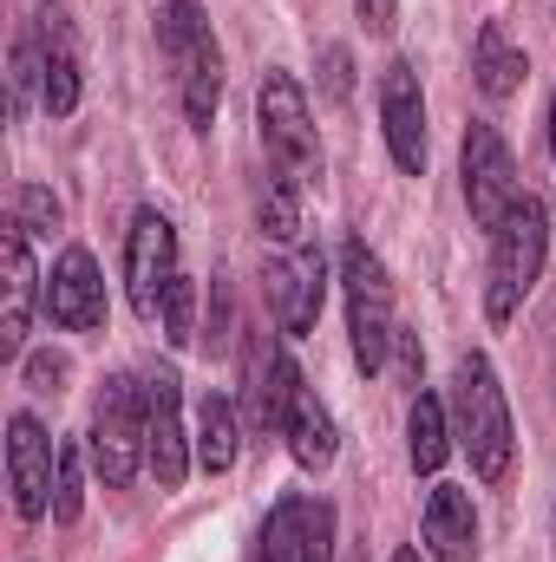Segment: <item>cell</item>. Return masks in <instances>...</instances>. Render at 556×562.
Wrapping results in <instances>:
<instances>
[{"mask_svg":"<svg viewBox=\"0 0 556 562\" xmlns=\"http://www.w3.org/2000/svg\"><path fill=\"white\" fill-rule=\"evenodd\" d=\"M551 386H556V340H551Z\"/></svg>","mask_w":556,"mask_h":562,"instance_id":"836d02e7","label":"cell"},{"mask_svg":"<svg viewBox=\"0 0 556 562\" xmlns=\"http://www.w3.org/2000/svg\"><path fill=\"white\" fill-rule=\"evenodd\" d=\"M380 125H387V150L393 164L419 177L425 170V99H419V72L407 59H393L380 72Z\"/></svg>","mask_w":556,"mask_h":562,"instance_id":"30bf717a","label":"cell"},{"mask_svg":"<svg viewBox=\"0 0 556 562\" xmlns=\"http://www.w3.org/2000/svg\"><path fill=\"white\" fill-rule=\"evenodd\" d=\"M393 353H400V373H407V380H413V386H419V340H413V334H407V327L393 334Z\"/></svg>","mask_w":556,"mask_h":562,"instance_id":"1f68e13d","label":"cell"},{"mask_svg":"<svg viewBox=\"0 0 556 562\" xmlns=\"http://www.w3.org/2000/svg\"><path fill=\"white\" fill-rule=\"evenodd\" d=\"M452 419H458V445H465L471 471H478L485 484H504L518 438H511V406H504V386H498V373H491V360H485V353H465V360H458Z\"/></svg>","mask_w":556,"mask_h":562,"instance_id":"6da1fadb","label":"cell"},{"mask_svg":"<svg viewBox=\"0 0 556 562\" xmlns=\"http://www.w3.org/2000/svg\"><path fill=\"white\" fill-rule=\"evenodd\" d=\"M86 477H79V445H59V477H53V524H79Z\"/></svg>","mask_w":556,"mask_h":562,"instance_id":"d4e9b609","label":"cell"},{"mask_svg":"<svg viewBox=\"0 0 556 562\" xmlns=\"http://www.w3.org/2000/svg\"><path fill=\"white\" fill-rule=\"evenodd\" d=\"M354 7H360L367 33H380V40H387V33H393V20H400V7H393V0H354Z\"/></svg>","mask_w":556,"mask_h":562,"instance_id":"4dcf8cb0","label":"cell"},{"mask_svg":"<svg viewBox=\"0 0 556 562\" xmlns=\"http://www.w3.org/2000/svg\"><path fill=\"white\" fill-rule=\"evenodd\" d=\"M33 40H40V66H46V72H40V99H46L53 119H66V112L79 105V46H73V26H66V7H59V0L40 7Z\"/></svg>","mask_w":556,"mask_h":562,"instance_id":"4fadbf2b","label":"cell"},{"mask_svg":"<svg viewBox=\"0 0 556 562\" xmlns=\"http://www.w3.org/2000/svg\"><path fill=\"white\" fill-rule=\"evenodd\" d=\"M288 451H294V464L301 471H321V464H334V419H327V406L314 400V386H301L294 393V413H288Z\"/></svg>","mask_w":556,"mask_h":562,"instance_id":"ac0fdd59","label":"cell"},{"mask_svg":"<svg viewBox=\"0 0 556 562\" xmlns=\"http://www.w3.org/2000/svg\"><path fill=\"white\" fill-rule=\"evenodd\" d=\"M197 464L203 471H230L236 464V413H230V400H203V413H197Z\"/></svg>","mask_w":556,"mask_h":562,"instance_id":"7402d4cb","label":"cell"},{"mask_svg":"<svg viewBox=\"0 0 556 562\" xmlns=\"http://www.w3.org/2000/svg\"><path fill=\"white\" fill-rule=\"evenodd\" d=\"M26 380H33L40 393H59V380H66V360H59V353H33V360H26Z\"/></svg>","mask_w":556,"mask_h":562,"instance_id":"f546056e","label":"cell"},{"mask_svg":"<svg viewBox=\"0 0 556 562\" xmlns=\"http://www.w3.org/2000/svg\"><path fill=\"white\" fill-rule=\"evenodd\" d=\"M53 477H59V445L40 431L33 413H13V425H7V484H13V510H20L26 524L46 517Z\"/></svg>","mask_w":556,"mask_h":562,"instance_id":"9c48e42d","label":"cell"},{"mask_svg":"<svg viewBox=\"0 0 556 562\" xmlns=\"http://www.w3.org/2000/svg\"><path fill=\"white\" fill-rule=\"evenodd\" d=\"M263 144L288 177H314L321 170V144H314V119H308V99L288 72H269L263 79Z\"/></svg>","mask_w":556,"mask_h":562,"instance_id":"52a82bcc","label":"cell"},{"mask_svg":"<svg viewBox=\"0 0 556 562\" xmlns=\"http://www.w3.org/2000/svg\"><path fill=\"white\" fill-rule=\"evenodd\" d=\"M341 281H347V334H354V360L360 373H380L387 353H393V281H387V262L367 249V243H347L341 249Z\"/></svg>","mask_w":556,"mask_h":562,"instance_id":"277c9868","label":"cell"},{"mask_svg":"<svg viewBox=\"0 0 556 562\" xmlns=\"http://www.w3.org/2000/svg\"><path fill=\"white\" fill-rule=\"evenodd\" d=\"M263 236L276 243L301 236V177H288L281 164H269V183H263Z\"/></svg>","mask_w":556,"mask_h":562,"instance_id":"603a6c76","label":"cell"},{"mask_svg":"<svg viewBox=\"0 0 556 562\" xmlns=\"http://www.w3.org/2000/svg\"><path fill=\"white\" fill-rule=\"evenodd\" d=\"M308 497H281L276 510H269V524H263V557L256 562H301L308 550Z\"/></svg>","mask_w":556,"mask_h":562,"instance_id":"44dd1931","label":"cell"},{"mask_svg":"<svg viewBox=\"0 0 556 562\" xmlns=\"http://www.w3.org/2000/svg\"><path fill=\"white\" fill-rule=\"evenodd\" d=\"M301 562H334V510L327 504L308 510V550H301Z\"/></svg>","mask_w":556,"mask_h":562,"instance_id":"f1b7e54d","label":"cell"},{"mask_svg":"<svg viewBox=\"0 0 556 562\" xmlns=\"http://www.w3.org/2000/svg\"><path fill=\"white\" fill-rule=\"evenodd\" d=\"M544 249H551V216L537 196H518V210L491 229V276H485V314L511 321L524 307V294L544 276Z\"/></svg>","mask_w":556,"mask_h":562,"instance_id":"7a4b0ae2","label":"cell"},{"mask_svg":"<svg viewBox=\"0 0 556 562\" xmlns=\"http://www.w3.org/2000/svg\"><path fill=\"white\" fill-rule=\"evenodd\" d=\"M0 262H7V314H0V353L7 360H20L26 353V327H33V256H26V229L20 223H7V236H0Z\"/></svg>","mask_w":556,"mask_h":562,"instance_id":"5bb4252c","label":"cell"},{"mask_svg":"<svg viewBox=\"0 0 556 562\" xmlns=\"http://www.w3.org/2000/svg\"><path fill=\"white\" fill-rule=\"evenodd\" d=\"M445 451H452V438H445V406L432 400V393H419L413 400V419H407V458H413V471H438L445 464Z\"/></svg>","mask_w":556,"mask_h":562,"instance_id":"ffe728a7","label":"cell"},{"mask_svg":"<svg viewBox=\"0 0 556 562\" xmlns=\"http://www.w3.org/2000/svg\"><path fill=\"white\" fill-rule=\"evenodd\" d=\"M92 464L112 491H125L151 464V400H144V380L119 373L105 380L99 393V419H92Z\"/></svg>","mask_w":556,"mask_h":562,"instance_id":"3957f363","label":"cell"},{"mask_svg":"<svg viewBox=\"0 0 556 562\" xmlns=\"http://www.w3.org/2000/svg\"><path fill=\"white\" fill-rule=\"evenodd\" d=\"M471 79H478V92H485V99H511V92L524 86V53H518V40H511L498 20H485V26H478Z\"/></svg>","mask_w":556,"mask_h":562,"instance_id":"e0dca14e","label":"cell"},{"mask_svg":"<svg viewBox=\"0 0 556 562\" xmlns=\"http://www.w3.org/2000/svg\"><path fill=\"white\" fill-rule=\"evenodd\" d=\"M177 79H184V119H190V125H210L216 105H223V53L210 46V53H203L197 66H184Z\"/></svg>","mask_w":556,"mask_h":562,"instance_id":"cb8c5ba5","label":"cell"},{"mask_svg":"<svg viewBox=\"0 0 556 562\" xmlns=\"http://www.w3.org/2000/svg\"><path fill=\"white\" fill-rule=\"evenodd\" d=\"M393 562H419V550H400V557H393Z\"/></svg>","mask_w":556,"mask_h":562,"instance_id":"d6a6232c","label":"cell"},{"mask_svg":"<svg viewBox=\"0 0 556 562\" xmlns=\"http://www.w3.org/2000/svg\"><path fill=\"white\" fill-rule=\"evenodd\" d=\"M144 400H151V471L164 491H177L190 477V438H184V386L177 373H151L144 380Z\"/></svg>","mask_w":556,"mask_h":562,"instance_id":"7c38bea8","label":"cell"},{"mask_svg":"<svg viewBox=\"0 0 556 562\" xmlns=\"http://www.w3.org/2000/svg\"><path fill=\"white\" fill-rule=\"evenodd\" d=\"M425 557L432 562H478V510L458 484H438L425 504Z\"/></svg>","mask_w":556,"mask_h":562,"instance_id":"9a60e30c","label":"cell"},{"mask_svg":"<svg viewBox=\"0 0 556 562\" xmlns=\"http://www.w3.org/2000/svg\"><path fill=\"white\" fill-rule=\"evenodd\" d=\"M263 294H269V314H276V327L288 340L314 334L321 294H327V262H321V249H294V256L269 262V269H263Z\"/></svg>","mask_w":556,"mask_h":562,"instance_id":"ba28073f","label":"cell"},{"mask_svg":"<svg viewBox=\"0 0 556 562\" xmlns=\"http://www.w3.org/2000/svg\"><path fill=\"white\" fill-rule=\"evenodd\" d=\"M551 150H556V105H551Z\"/></svg>","mask_w":556,"mask_h":562,"instance_id":"e575fe53","label":"cell"},{"mask_svg":"<svg viewBox=\"0 0 556 562\" xmlns=\"http://www.w3.org/2000/svg\"><path fill=\"white\" fill-rule=\"evenodd\" d=\"M524 183H518V164H511V144L498 138V125H471L465 132V203H471V223L478 229H498L511 210H518Z\"/></svg>","mask_w":556,"mask_h":562,"instance_id":"5b68a950","label":"cell"},{"mask_svg":"<svg viewBox=\"0 0 556 562\" xmlns=\"http://www.w3.org/2000/svg\"><path fill=\"white\" fill-rule=\"evenodd\" d=\"M164 340L170 347H190L197 340V288H190V276H177L170 294H164Z\"/></svg>","mask_w":556,"mask_h":562,"instance_id":"484cf974","label":"cell"},{"mask_svg":"<svg viewBox=\"0 0 556 562\" xmlns=\"http://www.w3.org/2000/svg\"><path fill=\"white\" fill-rule=\"evenodd\" d=\"M294 393H301V373H294L288 353L249 360V425H256V431H288Z\"/></svg>","mask_w":556,"mask_h":562,"instance_id":"2e32d148","label":"cell"},{"mask_svg":"<svg viewBox=\"0 0 556 562\" xmlns=\"http://www.w3.org/2000/svg\"><path fill=\"white\" fill-rule=\"evenodd\" d=\"M46 314H53L59 327H73V334L105 327V281H99L92 249H79V243H73V249L53 262V281H46Z\"/></svg>","mask_w":556,"mask_h":562,"instance_id":"8fae6325","label":"cell"},{"mask_svg":"<svg viewBox=\"0 0 556 562\" xmlns=\"http://www.w3.org/2000/svg\"><path fill=\"white\" fill-rule=\"evenodd\" d=\"M321 92H327V99H347V92H354V53H347V46H327V53H321Z\"/></svg>","mask_w":556,"mask_h":562,"instance_id":"83f0119b","label":"cell"},{"mask_svg":"<svg viewBox=\"0 0 556 562\" xmlns=\"http://www.w3.org/2000/svg\"><path fill=\"white\" fill-rule=\"evenodd\" d=\"M157 46H164V59L184 72V66H197L216 40H210V20H203V7L197 0H164V13H157Z\"/></svg>","mask_w":556,"mask_h":562,"instance_id":"d6986e66","label":"cell"},{"mask_svg":"<svg viewBox=\"0 0 556 562\" xmlns=\"http://www.w3.org/2000/svg\"><path fill=\"white\" fill-rule=\"evenodd\" d=\"M13 223H20L26 236H53V229H59V203H53L40 183H26V190L13 196Z\"/></svg>","mask_w":556,"mask_h":562,"instance_id":"4316f807","label":"cell"},{"mask_svg":"<svg viewBox=\"0 0 556 562\" xmlns=\"http://www.w3.org/2000/svg\"><path fill=\"white\" fill-rule=\"evenodd\" d=\"M177 276L184 269H177V229H170V216L138 210V223L125 236V294H132V314L138 321H164V294H170Z\"/></svg>","mask_w":556,"mask_h":562,"instance_id":"8992f818","label":"cell"}]
</instances>
